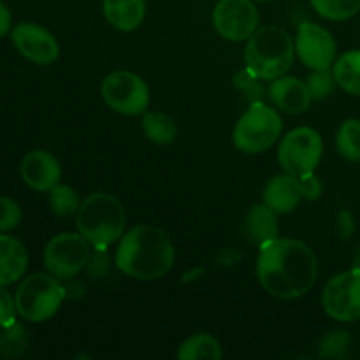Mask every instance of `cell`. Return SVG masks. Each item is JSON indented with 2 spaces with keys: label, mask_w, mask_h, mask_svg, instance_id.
Returning a JSON list of instances; mask_svg holds the SVG:
<instances>
[{
  "label": "cell",
  "mask_w": 360,
  "mask_h": 360,
  "mask_svg": "<svg viewBox=\"0 0 360 360\" xmlns=\"http://www.w3.org/2000/svg\"><path fill=\"white\" fill-rule=\"evenodd\" d=\"M16 315L18 309L14 295H11L9 290H6L4 285H0V329H7V327L14 326Z\"/></svg>",
  "instance_id": "cell-30"
},
{
  "label": "cell",
  "mask_w": 360,
  "mask_h": 360,
  "mask_svg": "<svg viewBox=\"0 0 360 360\" xmlns=\"http://www.w3.org/2000/svg\"><path fill=\"white\" fill-rule=\"evenodd\" d=\"M313 9L330 21H345L360 13V0H309Z\"/></svg>",
  "instance_id": "cell-25"
},
{
  "label": "cell",
  "mask_w": 360,
  "mask_h": 360,
  "mask_svg": "<svg viewBox=\"0 0 360 360\" xmlns=\"http://www.w3.org/2000/svg\"><path fill=\"white\" fill-rule=\"evenodd\" d=\"M21 178L35 192H49L58 185L62 178V167L49 151L32 150L21 160Z\"/></svg>",
  "instance_id": "cell-14"
},
{
  "label": "cell",
  "mask_w": 360,
  "mask_h": 360,
  "mask_svg": "<svg viewBox=\"0 0 360 360\" xmlns=\"http://www.w3.org/2000/svg\"><path fill=\"white\" fill-rule=\"evenodd\" d=\"M299 178H301L302 193H304L306 200H316L322 197L323 183H322V179L315 174V171L308 172V174L299 176Z\"/></svg>",
  "instance_id": "cell-31"
},
{
  "label": "cell",
  "mask_w": 360,
  "mask_h": 360,
  "mask_svg": "<svg viewBox=\"0 0 360 360\" xmlns=\"http://www.w3.org/2000/svg\"><path fill=\"white\" fill-rule=\"evenodd\" d=\"M67 290L53 274L35 273L25 278L14 292L18 315L32 323H41L58 313Z\"/></svg>",
  "instance_id": "cell-5"
},
{
  "label": "cell",
  "mask_w": 360,
  "mask_h": 360,
  "mask_svg": "<svg viewBox=\"0 0 360 360\" xmlns=\"http://www.w3.org/2000/svg\"><path fill=\"white\" fill-rule=\"evenodd\" d=\"M259 20L253 0H218L213 11L214 30L231 42L248 41L259 28Z\"/></svg>",
  "instance_id": "cell-11"
},
{
  "label": "cell",
  "mask_w": 360,
  "mask_h": 360,
  "mask_svg": "<svg viewBox=\"0 0 360 360\" xmlns=\"http://www.w3.org/2000/svg\"><path fill=\"white\" fill-rule=\"evenodd\" d=\"M28 253L20 239L0 234V285H13L27 273Z\"/></svg>",
  "instance_id": "cell-18"
},
{
  "label": "cell",
  "mask_w": 360,
  "mask_h": 360,
  "mask_svg": "<svg viewBox=\"0 0 360 360\" xmlns=\"http://www.w3.org/2000/svg\"><path fill=\"white\" fill-rule=\"evenodd\" d=\"M336 84L347 94L360 97V49L343 53L333 65Z\"/></svg>",
  "instance_id": "cell-20"
},
{
  "label": "cell",
  "mask_w": 360,
  "mask_h": 360,
  "mask_svg": "<svg viewBox=\"0 0 360 360\" xmlns=\"http://www.w3.org/2000/svg\"><path fill=\"white\" fill-rule=\"evenodd\" d=\"M281 130L283 123L276 109L269 108L262 101L252 102L236 123L232 143L243 153H262L280 139Z\"/></svg>",
  "instance_id": "cell-6"
},
{
  "label": "cell",
  "mask_w": 360,
  "mask_h": 360,
  "mask_svg": "<svg viewBox=\"0 0 360 360\" xmlns=\"http://www.w3.org/2000/svg\"><path fill=\"white\" fill-rule=\"evenodd\" d=\"M11 23H13V16H11V11L6 4L0 0V37L7 35L11 32Z\"/></svg>",
  "instance_id": "cell-33"
},
{
  "label": "cell",
  "mask_w": 360,
  "mask_h": 360,
  "mask_svg": "<svg viewBox=\"0 0 360 360\" xmlns=\"http://www.w3.org/2000/svg\"><path fill=\"white\" fill-rule=\"evenodd\" d=\"M255 2H267V0H255Z\"/></svg>",
  "instance_id": "cell-35"
},
{
  "label": "cell",
  "mask_w": 360,
  "mask_h": 360,
  "mask_svg": "<svg viewBox=\"0 0 360 360\" xmlns=\"http://www.w3.org/2000/svg\"><path fill=\"white\" fill-rule=\"evenodd\" d=\"M102 98L112 111L125 116H139L150 105L146 81L130 70H115L102 81Z\"/></svg>",
  "instance_id": "cell-8"
},
{
  "label": "cell",
  "mask_w": 360,
  "mask_h": 360,
  "mask_svg": "<svg viewBox=\"0 0 360 360\" xmlns=\"http://www.w3.org/2000/svg\"><path fill=\"white\" fill-rule=\"evenodd\" d=\"M102 11L111 27L122 32H132L141 27L146 16L144 0H102Z\"/></svg>",
  "instance_id": "cell-19"
},
{
  "label": "cell",
  "mask_w": 360,
  "mask_h": 360,
  "mask_svg": "<svg viewBox=\"0 0 360 360\" xmlns=\"http://www.w3.org/2000/svg\"><path fill=\"white\" fill-rule=\"evenodd\" d=\"M306 83H308L313 98L315 101H323V98H327L333 94L334 86H336V77H334V72L330 69L313 70Z\"/></svg>",
  "instance_id": "cell-27"
},
{
  "label": "cell",
  "mask_w": 360,
  "mask_h": 360,
  "mask_svg": "<svg viewBox=\"0 0 360 360\" xmlns=\"http://www.w3.org/2000/svg\"><path fill=\"white\" fill-rule=\"evenodd\" d=\"M338 236H340V239H343V241H348V239L354 236L355 232V220H354V214H352V211L348 210H341L340 214H338Z\"/></svg>",
  "instance_id": "cell-32"
},
{
  "label": "cell",
  "mask_w": 360,
  "mask_h": 360,
  "mask_svg": "<svg viewBox=\"0 0 360 360\" xmlns=\"http://www.w3.org/2000/svg\"><path fill=\"white\" fill-rule=\"evenodd\" d=\"M49 206L56 217H74L81 207L79 193L69 185H55L49 190Z\"/></svg>",
  "instance_id": "cell-24"
},
{
  "label": "cell",
  "mask_w": 360,
  "mask_h": 360,
  "mask_svg": "<svg viewBox=\"0 0 360 360\" xmlns=\"http://www.w3.org/2000/svg\"><path fill=\"white\" fill-rule=\"evenodd\" d=\"M245 234L246 239L259 248L280 238V221L276 211L271 210L266 202L253 204L245 218Z\"/></svg>",
  "instance_id": "cell-17"
},
{
  "label": "cell",
  "mask_w": 360,
  "mask_h": 360,
  "mask_svg": "<svg viewBox=\"0 0 360 360\" xmlns=\"http://www.w3.org/2000/svg\"><path fill=\"white\" fill-rule=\"evenodd\" d=\"M336 148L345 160H360V120L348 118L336 134Z\"/></svg>",
  "instance_id": "cell-23"
},
{
  "label": "cell",
  "mask_w": 360,
  "mask_h": 360,
  "mask_svg": "<svg viewBox=\"0 0 360 360\" xmlns=\"http://www.w3.org/2000/svg\"><path fill=\"white\" fill-rule=\"evenodd\" d=\"M295 42L283 28L267 25L257 28L246 41V69L260 79L273 81L285 76L294 63Z\"/></svg>",
  "instance_id": "cell-4"
},
{
  "label": "cell",
  "mask_w": 360,
  "mask_h": 360,
  "mask_svg": "<svg viewBox=\"0 0 360 360\" xmlns=\"http://www.w3.org/2000/svg\"><path fill=\"white\" fill-rule=\"evenodd\" d=\"M144 134L155 144H171L178 136V125L169 115L162 111L144 112L141 120Z\"/></svg>",
  "instance_id": "cell-22"
},
{
  "label": "cell",
  "mask_w": 360,
  "mask_h": 360,
  "mask_svg": "<svg viewBox=\"0 0 360 360\" xmlns=\"http://www.w3.org/2000/svg\"><path fill=\"white\" fill-rule=\"evenodd\" d=\"M176 357L179 360H220L224 357V352L217 338L211 334H193L179 345Z\"/></svg>",
  "instance_id": "cell-21"
},
{
  "label": "cell",
  "mask_w": 360,
  "mask_h": 360,
  "mask_svg": "<svg viewBox=\"0 0 360 360\" xmlns=\"http://www.w3.org/2000/svg\"><path fill=\"white\" fill-rule=\"evenodd\" d=\"M304 199L302 193L301 178L294 174H278L267 181L262 192V202L278 214H287L299 206V202Z\"/></svg>",
  "instance_id": "cell-16"
},
{
  "label": "cell",
  "mask_w": 360,
  "mask_h": 360,
  "mask_svg": "<svg viewBox=\"0 0 360 360\" xmlns=\"http://www.w3.org/2000/svg\"><path fill=\"white\" fill-rule=\"evenodd\" d=\"M14 48L35 65H51L60 56L58 41L51 32L32 21H21L11 30Z\"/></svg>",
  "instance_id": "cell-13"
},
{
  "label": "cell",
  "mask_w": 360,
  "mask_h": 360,
  "mask_svg": "<svg viewBox=\"0 0 360 360\" xmlns=\"http://www.w3.org/2000/svg\"><path fill=\"white\" fill-rule=\"evenodd\" d=\"M260 81H262L260 77L253 76L248 69H245L241 70V72L236 74L234 86L238 88L239 91H243L245 97L250 101V104H252V102H259L264 95V88L262 84H260Z\"/></svg>",
  "instance_id": "cell-28"
},
{
  "label": "cell",
  "mask_w": 360,
  "mask_h": 360,
  "mask_svg": "<svg viewBox=\"0 0 360 360\" xmlns=\"http://www.w3.org/2000/svg\"><path fill=\"white\" fill-rule=\"evenodd\" d=\"M271 102L276 105L280 111L288 115H301L306 112L311 105L313 95L309 91L308 83L297 79L294 76H280L271 81V86L267 90Z\"/></svg>",
  "instance_id": "cell-15"
},
{
  "label": "cell",
  "mask_w": 360,
  "mask_h": 360,
  "mask_svg": "<svg viewBox=\"0 0 360 360\" xmlns=\"http://www.w3.org/2000/svg\"><path fill=\"white\" fill-rule=\"evenodd\" d=\"M323 155L322 136L311 127H297L281 139L278 162L288 174L302 176L319 167Z\"/></svg>",
  "instance_id": "cell-7"
},
{
  "label": "cell",
  "mask_w": 360,
  "mask_h": 360,
  "mask_svg": "<svg viewBox=\"0 0 360 360\" xmlns=\"http://www.w3.org/2000/svg\"><path fill=\"white\" fill-rule=\"evenodd\" d=\"M295 53L311 70L330 69L336 62L338 44L333 34L316 23H301L295 35Z\"/></svg>",
  "instance_id": "cell-12"
},
{
  "label": "cell",
  "mask_w": 360,
  "mask_h": 360,
  "mask_svg": "<svg viewBox=\"0 0 360 360\" xmlns=\"http://www.w3.org/2000/svg\"><path fill=\"white\" fill-rule=\"evenodd\" d=\"M42 260L49 274L58 280H70L90 262V243L79 232H62L49 239Z\"/></svg>",
  "instance_id": "cell-9"
},
{
  "label": "cell",
  "mask_w": 360,
  "mask_h": 360,
  "mask_svg": "<svg viewBox=\"0 0 360 360\" xmlns=\"http://www.w3.org/2000/svg\"><path fill=\"white\" fill-rule=\"evenodd\" d=\"M21 207L16 200L0 195V232L14 231L21 224Z\"/></svg>",
  "instance_id": "cell-29"
},
{
  "label": "cell",
  "mask_w": 360,
  "mask_h": 360,
  "mask_svg": "<svg viewBox=\"0 0 360 360\" xmlns=\"http://www.w3.org/2000/svg\"><path fill=\"white\" fill-rule=\"evenodd\" d=\"M115 262L123 274L134 280H160L174 264V246L162 229L137 225L122 236Z\"/></svg>",
  "instance_id": "cell-2"
},
{
  "label": "cell",
  "mask_w": 360,
  "mask_h": 360,
  "mask_svg": "<svg viewBox=\"0 0 360 360\" xmlns=\"http://www.w3.org/2000/svg\"><path fill=\"white\" fill-rule=\"evenodd\" d=\"M352 336L348 330L336 329L327 333L319 343V355L322 359H345L350 355Z\"/></svg>",
  "instance_id": "cell-26"
},
{
  "label": "cell",
  "mask_w": 360,
  "mask_h": 360,
  "mask_svg": "<svg viewBox=\"0 0 360 360\" xmlns=\"http://www.w3.org/2000/svg\"><path fill=\"white\" fill-rule=\"evenodd\" d=\"M77 232L97 252H105L108 246L120 241L125 234L127 213L116 197L105 192H95L81 202L76 214Z\"/></svg>",
  "instance_id": "cell-3"
},
{
  "label": "cell",
  "mask_w": 360,
  "mask_h": 360,
  "mask_svg": "<svg viewBox=\"0 0 360 360\" xmlns=\"http://www.w3.org/2000/svg\"><path fill=\"white\" fill-rule=\"evenodd\" d=\"M322 308L336 322L360 320V269L343 271L326 283L322 292Z\"/></svg>",
  "instance_id": "cell-10"
},
{
  "label": "cell",
  "mask_w": 360,
  "mask_h": 360,
  "mask_svg": "<svg viewBox=\"0 0 360 360\" xmlns=\"http://www.w3.org/2000/svg\"><path fill=\"white\" fill-rule=\"evenodd\" d=\"M319 260L306 243L276 238L260 246L257 278L267 294L281 301L299 299L316 283Z\"/></svg>",
  "instance_id": "cell-1"
},
{
  "label": "cell",
  "mask_w": 360,
  "mask_h": 360,
  "mask_svg": "<svg viewBox=\"0 0 360 360\" xmlns=\"http://www.w3.org/2000/svg\"><path fill=\"white\" fill-rule=\"evenodd\" d=\"M354 267H359V269H360V246H359L357 252H355V255H354Z\"/></svg>",
  "instance_id": "cell-34"
}]
</instances>
